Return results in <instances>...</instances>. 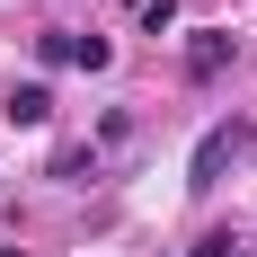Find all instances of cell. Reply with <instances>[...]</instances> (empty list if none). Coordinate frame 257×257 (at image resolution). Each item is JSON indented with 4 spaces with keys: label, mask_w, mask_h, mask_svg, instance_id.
<instances>
[{
    "label": "cell",
    "mask_w": 257,
    "mask_h": 257,
    "mask_svg": "<svg viewBox=\"0 0 257 257\" xmlns=\"http://www.w3.org/2000/svg\"><path fill=\"white\" fill-rule=\"evenodd\" d=\"M178 27V0H142V36H169Z\"/></svg>",
    "instance_id": "5b68a950"
},
{
    "label": "cell",
    "mask_w": 257,
    "mask_h": 257,
    "mask_svg": "<svg viewBox=\"0 0 257 257\" xmlns=\"http://www.w3.org/2000/svg\"><path fill=\"white\" fill-rule=\"evenodd\" d=\"M9 124H53V89L45 80H18L9 89Z\"/></svg>",
    "instance_id": "3957f363"
},
{
    "label": "cell",
    "mask_w": 257,
    "mask_h": 257,
    "mask_svg": "<svg viewBox=\"0 0 257 257\" xmlns=\"http://www.w3.org/2000/svg\"><path fill=\"white\" fill-rule=\"evenodd\" d=\"M222 71H231V36H222V27H204V36L186 45V80H222Z\"/></svg>",
    "instance_id": "7a4b0ae2"
},
{
    "label": "cell",
    "mask_w": 257,
    "mask_h": 257,
    "mask_svg": "<svg viewBox=\"0 0 257 257\" xmlns=\"http://www.w3.org/2000/svg\"><path fill=\"white\" fill-rule=\"evenodd\" d=\"M231 160H239V124H213L204 142H195V160H186V186H222Z\"/></svg>",
    "instance_id": "6da1fadb"
},
{
    "label": "cell",
    "mask_w": 257,
    "mask_h": 257,
    "mask_svg": "<svg viewBox=\"0 0 257 257\" xmlns=\"http://www.w3.org/2000/svg\"><path fill=\"white\" fill-rule=\"evenodd\" d=\"M36 53H45L53 71H62V62H80V36H62V27H53V36H36Z\"/></svg>",
    "instance_id": "277c9868"
},
{
    "label": "cell",
    "mask_w": 257,
    "mask_h": 257,
    "mask_svg": "<svg viewBox=\"0 0 257 257\" xmlns=\"http://www.w3.org/2000/svg\"><path fill=\"white\" fill-rule=\"evenodd\" d=\"M0 257H27V248H0Z\"/></svg>",
    "instance_id": "8992f818"
}]
</instances>
